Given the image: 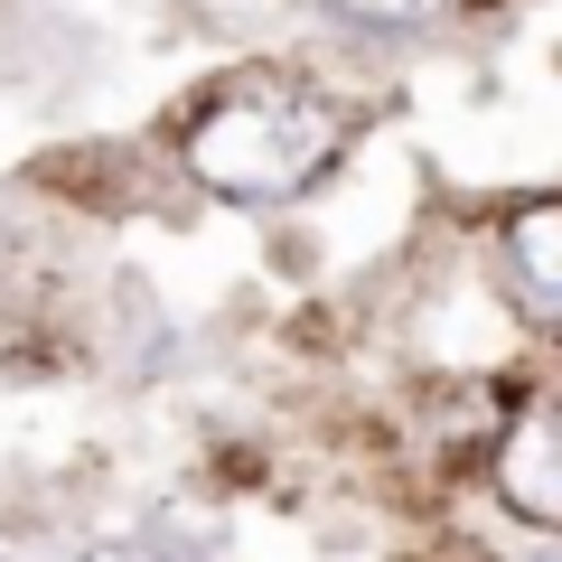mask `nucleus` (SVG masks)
I'll return each mask as SVG.
<instances>
[{
	"mask_svg": "<svg viewBox=\"0 0 562 562\" xmlns=\"http://www.w3.org/2000/svg\"><path fill=\"white\" fill-rule=\"evenodd\" d=\"M338 150V113L310 85H235L188 122V169L225 198H291Z\"/></svg>",
	"mask_w": 562,
	"mask_h": 562,
	"instance_id": "f257e3e1",
	"label": "nucleus"
},
{
	"mask_svg": "<svg viewBox=\"0 0 562 562\" xmlns=\"http://www.w3.org/2000/svg\"><path fill=\"white\" fill-rule=\"evenodd\" d=\"M497 487H506V506H516L525 525H553L562 516V479H553V413H525L516 422V441H506V460H497Z\"/></svg>",
	"mask_w": 562,
	"mask_h": 562,
	"instance_id": "f03ea898",
	"label": "nucleus"
},
{
	"mask_svg": "<svg viewBox=\"0 0 562 562\" xmlns=\"http://www.w3.org/2000/svg\"><path fill=\"white\" fill-rule=\"evenodd\" d=\"M506 262H516L525 310H553V301H562V216H553V206H525V216H516Z\"/></svg>",
	"mask_w": 562,
	"mask_h": 562,
	"instance_id": "7ed1b4c3",
	"label": "nucleus"
},
{
	"mask_svg": "<svg viewBox=\"0 0 562 562\" xmlns=\"http://www.w3.org/2000/svg\"><path fill=\"white\" fill-rule=\"evenodd\" d=\"M338 20H357V29H422L441 0H328Z\"/></svg>",
	"mask_w": 562,
	"mask_h": 562,
	"instance_id": "20e7f679",
	"label": "nucleus"
}]
</instances>
